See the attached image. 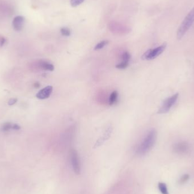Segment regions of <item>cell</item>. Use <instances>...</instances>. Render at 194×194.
Instances as JSON below:
<instances>
[{"instance_id":"2","label":"cell","mask_w":194,"mask_h":194,"mask_svg":"<svg viewBox=\"0 0 194 194\" xmlns=\"http://www.w3.org/2000/svg\"><path fill=\"white\" fill-rule=\"evenodd\" d=\"M194 23V6L186 16L177 31V38L181 39Z\"/></svg>"},{"instance_id":"6","label":"cell","mask_w":194,"mask_h":194,"mask_svg":"<svg viewBox=\"0 0 194 194\" xmlns=\"http://www.w3.org/2000/svg\"><path fill=\"white\" fill-rule=\"evenodd\" d=\"M190 145L185 141L179 142L175 144L173 146V151L179 154H185L190 151Z\"/></svg>"},{"instance_id":"10","label":"cell","mask_w":194,"mask_h":194,"mask_svg":"<svg viewBox=\"0 0 194 194\" xmlns=\"http://www.w3.org/2000/svg\"><path fill=\"white\" fill-rule=\"evenodd\" d=\"M118 93L117 91H114L111 94L110 98H109V100H108L109 105L110 106L114 105L118 100Z\"/></svg>"},{"instance_id":"9","label":"cell","mask_w":194,"mask_h":194,"mask_svg":"<svg viewBox=\"0 0 194 194\" xmlns=\"http://www.w3.org/2000/svg\"><path fill=\"white\" fill-rule=\"evenodd\" d=\"M36 66L38 68L43 69L44 70L53 71L54 70V65L46 61L40 60L36 63Z\"/></svg>"},{"instance_id":"3","label":"cell","mask_w":194,"mask_h":194,"mask_svg":"<svg viewBox=\"0 0 194 194\" xmlns=\"http://www.w3.org/2000/svg\"><path fill=\"white\" fill-rule=\"evenodd\" d=\"M179 97V94L175 93L172 96L166 98L162 103L160 108L158 111V114H166L169 111L171 108L175 104Z\"/></svg>"},{"instance_id":"11","label":"cell","mask_w":194,"mask_h":194,"mask_svg":"<svg viewBox=\"0 0 194 194\" xmlns=\"http://www.w3.org/2000/svg\"><path fill=\"white\" fill-rule=\"evenodd\" d=\"M13 126H14V124L11 123L10 122L5 123L2 126L1 130L3 132L9 131L11 129H13Z\"/></svg>"},{"instance_id":"18","label":"cell","mask_w":194,"mask_h":194,"mask_svg":"<svg viewBox=\"0 0 194 194\" xmlns=\"http://www.w3.org/2000/svg\"><path fill=\"white\" fill-rule=\"evenodd\" d=\"M189 178H190V176L188 174H184L181 177V178L179 181V182L181 184L186 183L189 179Z\"/></svg>"},{"instance_id":"13","label":"cell","mask_w":194,"mask_h":194,"mask_svg":"<svg viewBox=\"0 0 194 194\" xmlns=\"http://www.w3.org/2000/svg\"><path fill=\"white\" fill-rule=\"evenodd\" d=\"M108 44L107 40H103L97 44L95 47V50H99L102 48H103L104 47H105Z\"/></svg>"},{"instance_id":"20","label":"cell","mask_w":194,"mask_h":194,"mask_svg":"<svg viewBox=\"0 0 194 194\" xmlns=\"http://www.w3.org/2000/svg\"><path fill=\"white\" fill-rule=\"evenodd\" d=\"M5 42H6L5 39L3 37L0 36V46H2L3 45H4Z\"/></svg>"},{"instance_id":"19","label":"cell","mask_w":194,"mask_h":194,"mask_svg":"<svg viewBox=\"0 0 194 194\" xmlns=\"http://www.w3.org/2000/svg\"><path fill=\"white\" fill-rule=\"evenodd\" d=\"M17 102V99H16V98H12V99H10L9 100L8 105H9V106H13V105H14L15 103H16Z\"/></svg>"},{"instance_id":"14","label":"cell","mask_w":194,"mask_h":194,"mask_svg":"<svg viewBox=\"0 0 194 194\" xmlns=\"http://www.w3.org/2000/svg\"><path fill=\"white\" fill-rule=\"evenodd\" d=\"M130 59V54L126 51L122 54V61L127 63H129V60Z\"/></svg>"},{"instance_id":"5","label":"cell","mask_w":194,"mask_h":194,"mask_svg":"<svg viewBox=\"0 0 194 194\" xmlns=\"http://www.w3.org/2000/svg\"><path fill=\"white\" fill-rule=\"evenodd\" d=\"M70 160L74 172L77 175L80 174L81 172V164L79 156L75 149H72L70 151Z\"/></svg>"},{"instance_id":"16","label":"cell","mask_w":194,"mask_h":194,"mask_svg":"<svg viewBox=\"0 0 194 194\" xmlns=\"http://www.w3.org/2000/svg\"><path fill=\"white\" fill-rule=\"evenodd\" d=\"M60 31H61V34L65 36H69L70 35V33H71L70 30L66 27H63L61 29Z\"/></svg>"},{"instance_id":"21","label":"cell","mask_w":194,"mask_h":194,"mask_svg":"<svg viewBox=\"0 0 194 194\" xmlns=\"http://www.w3.org/2000/svg\"><path fill=\"white\" fill-rule=\"evenodd\" d=\"M21 129V127L17 124H14V126H13V129L14 130H20Z\"/></svg>"},{"instance_id":"17","label":"cell","mask_w":194,"mask_h":194,"mask_svg":"<svg viewBox=\"0 0 194 194\" xmlns=\"http://www.w3.org/2000/svg\"><path fill=\"white\" fill-rule=\"evenodd\" d=\"M85 0H70V4L72 6L76 7L80 5H81L82 2H84Z\"/></svg>"},{"instance_id":"7","label":"cell","mask_w":194,"mask_h":194,"mask_svg":"<svg viewBox=\"0 0 194 194\" xmlns=\"http://www.w3.org/2000/svg\"><path fill=\"white\" fill-rule=\"evenodd\" d=\"M53 91V87L52 86H47L41 89L36 94V97L39 99H45L50 97Z\"/></svg>"},{"instance_id":"22","label":"cell","mask_w":194,"mask_h":194,"mask_svg":"<svg viewBox=\"0 0 194 194\" xmlns=\"http://www.w3.org/2000/svg\"><path fill=\"white\" fill-rule=\"evenodd\" d=\"M34 86H35V87H39L40 86V85H39V83H35Z\"/></svg>"},{"instance_id":"12","label":"cell","mask_w":194,"mask_h":194,"mask_svg":"<svg viewBox=\"0 0 194 194\" xmlns=\"http://www.w3.org/2000/svg\"><path fill=\"white\" fill-rule=\"evenodd\" d=\"M158 188L162 194H169L167 188V186L165 183L160 182L158 183Z\"/></svg>"},{"instance_id":"8","label":"cell","mask_w":194,"mask_h":194,"mask_svg":"<svg viewBox=\"0 0 194 194\" xmlns=\"http://www.w3.org/2000/svg\"><path fill=\"white\" fill-rule=\"evenodd\" d=\"M24 23V19L21 16H17L15 17L13 21V26L15 30L19 31H21Z\"/></svg>"},{"instance_id":"4","label":"cell","mask_w":194,"mask_h":194,"mask_svg":"<svg viewBox=\"0 0 194 194\" xmlns=\"http://www.w3.org/2000/svg\"><path fill=\"white\" fill-rule=\"evenodd\" d=\"M166 47V44H163L155 48L150 49L142 55V59L143 60H153L156 57H157L158 56H160L162 53H163Z\"/></svg>"},{"instance_id":"1","label":"cell","mask_w":194,"mask_h":194,"mask_svg":"<svg viewBox=\"0 0 194 194\" xmlns=\"http://www.w3.org/2000/svg\"><path fill=\"white\" fill-rule=\"evenodd\" d=\"M157 135L155 129H151L148 133L137 149V152L139 155H145L151 151L156 142Z\"/></svg>"},{"instance_id":"15","label":"cell","mask_w":194,"mask_h":194,"mask_svg":"<svg viewBox=\"0 0 194 194\" xmlns=\"http://www.w3.org/2000/svg\"><path fill=\"white\" fill-rule=\"evenodd\" d=\"M128 65H129V63H127V62H124V61H122L120 63L117 65L116 67L119 69H124L128 67Z\"/></svg>"}]
</instances>
